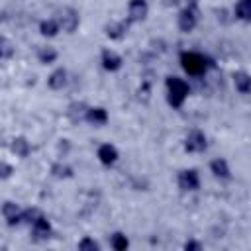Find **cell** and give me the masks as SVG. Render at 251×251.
<instances>
[{
    "mask_svg": "<svg viewBox=\"0 0 251 251\" xmlns=\"http://www.w3.org/2000/svg\"><path fill=\"white\" fill-rule=\"evenodd\" d=\"M180 67L184 69L186 75H190V76H200V75H204L208 69H212L214 63H212L210 57H206V55H202V53L184 51V53H180Z\"/></svg>",
    "mask_w": 251,
    "mask_h": 251,
    "instance_id": "obj_1",
    "label": "cell"
},
{
    "mask_svg": "<svg viewBox=\"0 0 251 251\" xmlns=\"http://www.w3.org/2000/svg\"><path fill=\"white\" fill-rule=\"evenodd\" d=\"M188 96V84L178 76H167V100L173 108H180Z\"/></svg>",
    "mask_w": 251,
    "mask_h": 251,
    "instance_id": "obj_2",
    "label": "cell"
},
{
    "mask_svg": "<svg viewBox=\"0 0 251 251\" xmlns=\"http://www.w3.org/2000/svg\"><path fill=\"white\" fill-rule=\"evenodd\" d=\"M55 20H57L59 27H61L63 31H67V33H75L76 27H78V24H80V16H78V12H76L75 8H71V6H63V8H59Z\"/></svg>",
    "mask_w": 251,
    "mask_h": 251,
    "instance_id": "obj_3",
    "label": "cell"
},
{
    "mask_svg": "<svg viewBox=\"0 0 251 251\" xmlns=\"http://www.w3.org/2000/svg\"><path fill=\"white\" fill-rule=\"evenodd\" d=\"M176 24H178V29H180V31L190 33V31L196 27V24H198V10H196V6H184V8L178 12Z\"/></svg>",
    "mask_w": 251,
    "mask_h": 251,
    "instance_id": "obj_4",
    "label": "cell"
},
{
    "mask_svg": "<svg viewBox=\"0 0 251 251\" xmlns=\"http://www.w3.org/2000/svg\"><path fill=\"white\" fill-rule=\"evenodd\" d=\"M176 182H178V188L184 190V192H192V190H198L200 186V176L194 169H184L178 173L176 176Z\"/></svg>",
    "mask_w": 251,
    "mask_h": 251,
    "instance_id": "obj_5",
    "label": "cell"
},
{
    "mask_svg": "<svg viewBox=\"0 0 251 251\" xmlns=\"http://www.w3.org/2000/svg\"><path fill=\"white\" fill-rule=\"evenodd\" d=\"M206 147H208V141H206V135L200 129L188 131V135L184 139V149L188 153H202Z\"/></svg>",
    "mask_w": 251,
    "mask_h": 251,
    "instance_id": "obj_6",
    "label": "cell"
},
{
    "mask_svg": "<svg viewBox=\"0 0 251 251\" xmlns=\"http://www.w3.org/2000/svg\"><path fill=\"white\" fill-rule=\"evenodd\" d=\"M149 14L147 0H129L127 4V20L129 22H143Z\"/></svg>",
    "mask_w": 251,
    "mask_h": 251,
    "instance_id": "obj_7",
    "label": "cell"
},
{
    "mask_svg": "<svg viewBox=\"0 0 251 251\" xmlns=\"http://www.w3.org/2000/svg\"><path fill=\"white\" fill-rule=\"evenodd\" d=\"M31 235H33L35 241H47L53 235V227H51V224L45 216H41L39 220H35L31 224Z\"/></svg>",
    "mask_w": 251,
    "mask_h": 251,
    "instance_id": "obj_8",
    "label": "cell"
},
{
    "mask_svg": "<svg viewBox=\"0 0 251 251\" xmlns=\"http://www.w3.org/2000/svg\"><path fill=\"white\" fill-rule=\"evenodd\" d=\"M2 216H4V220H6V224L12 227V226H18L20 222H22V210H20V206L16 204V202H12V200H8V202H4V206H2Z\"/></svg>",
    "mask_w": 251,
    "mask_h": 251,
    "instance_id": "obj_9",
    "label": "cell"
},
{
    "mask_svg": "<svg viewBox=\"0 0 251 251\" xmlns=\"http://www.w3.org/2000/svg\"><path fill=\"white\" fill-rule=\"evenodd\" d=\"M129 24H131L129 20H118V22H110V24H106L104 31H106V35H108L110 39H122V37L127 33Z\"/></svg>",
    "mask_w": 251,
    "mask_h": 251,
    "instance_id": "obj_10",
    "label": "cell"
},
{
    "mask_svg": "<svg viewBox=\"0 0 251 251\" xmlns=\"http://www.w3.org/2000/svg\"><path fill=\"white\" fill-rule=\"evenodd\" d=\"M96 155H98V161L102 165H106V167H110V165H114L118 161V149L114 145H110V143H102L98 147Z\"/></svg>",
    "mask_w": 251,
    "mask_h": 251,
    "instance_id": "obj_11",
    "label": "cell"
},
{
    "mask_svg": "<svg viewBox=\"0 0 251 251\" xmlns=\"http://www.w3.org/2000/svg\"><path fill=\"white\" fill-rule=\"evenodd\" d=\"M86 110H88V106L84 104V102H71L69 104V108H67V116H69V120L73 122V124H80V122H84V118H86Z\"/></svg>",
    "mask_w": 251,
    "mask_h": 251,
    "instance_id": "obj_12",
    "label": "cell"
},
{
    "mask_svg": "<svg viewBox=\"0 0 251 251\" xmlns=\"http://www.w3.org/2000/svg\"><path fill=\"white\" fill-rule=\"evenodd\" d=\"M100 63H102V67H104L106 71L114 73V71H118V69L122 67V57H120L118 53L110 51V49H104V51H102V57H100Z\"/></svg>",
    "mask_w": 251,
    "mask_h": 251,
    "instance_id": "obj_13",
    "label": "cell"
},
{
    "mask_svg": "<svg viewBox=\"0 0 251 251\" xmlns=\"http://www.w3.org/2000/svg\"><path fill=\"white\" fill-rule=\"evenodd\" d=\"M10 151L16 155V157H20V159H25L29 153H31V145H29V141L25 139V137H14L12 139V143H10Z\"/></svg>",
    "mask_w": 251,
    "mask_h": 251,
    "instance_id": "obj_14",
    "label": "cell"
},
{
    "mask_svg": "<svg viewBox=\"0 0 251 251\" xmlns=\"http://www.w3.org/2000/svg\"><path fill=\"white\" fill-rule=\"evenodd\" d=\"M47 86L51 88V90H63L65 86H67V71L61 67V69H55L51 75H49V78H47Z\"/></svg>",
    "mask_w": 251,
    "mask_h": 251,
    "instance_id": "obj_15",
    "label": "cell"
},
{
    "mask_svg": "<svg viewBox=\"0 0 251 251\" xmlns=\"http://www.w3.org/2000/svg\"><path fill=\"white\" fill-rule=\"evenodd\" d=\"M84 120H86L88 124L100 127V126H104V124L108 122V112H106L104 108H100V106H96V108H88Z\"/></svg>",
    "mask_w": 251,
    "mask_h": 251,
    "instance_id": "obj_16",
    "label": "cell"
},
{
    "mask_svg": "<svg viewBox=\"0 0 251 251\" xmlns=\"http://www.w3.org/2000/svg\"><path fill=\"white\" fill-rule=\"evenodd\" d=\"M233 84H235V90L239 94H249V90H251V78L245 71H237L233 75Z\"/></svg>",
    "mask_w": 251,
    "mask_h": 251,
    "instance_id": "obj_17",
    "label": "cell"
},
{
    "mask_svg": "<svg viewBox=\"0 0 251 251\" xmlns=\"http://www.w3.org/2000/svg\"><path fill=\"white\" fill-rule=\"evenodd\" d=\"M210 171H212L214 176H218V178H229V176H231V171H229L227 161H226V159H220V157L210 163Z\"/></svg>",
    "mask_w": 251,
    "mask_h": 251,
    "instance_id": "obj_18",
    "label": "cell"
},
{
    "mask_svg": "<svg viewBox=\"0 0 251 251\" xmlns=\"http://www.w3.org/2000/svg\"><path fill=\"white\" fill-rule=\"evenodd\" d=\"M51 175L55 178H71L73 176V167L63 163V161H57V163L51 165Z\"/></svg>",
    "mask_w": 251,
    "mask_h": 251,
    "instance_id": "obj_19",
    "label": "cell"
},
{
    "mask_svg": "<svg viewBox=\"0 0 251 251\" xmlns=\"http://www.w3.org/2000/svg\"><path fill=\"white\" fill-rule=\"evenodd\" d=\"M233 16L241 22H247L251 18V2L249 0H237V4L233 8Z\"/></svg>",
    "mask_w": 251,
    "mask_h": 251,
    "instance_id": "obj_20",
    "label": "cell"
},
{
    "mask_svg": "<svg viewBox=\"0 0 251 251\" xmlns=\"http://www.w3.org/2000/svg\"><path fill=\"white\" fill-rule=\"evenodd\" d=\"M39 31H41V35H45V37H55V35L61 31V27H59L57 20H43V22L39 24Z\"/></svg>",
    "mask_w": 251,
    "mask_h": 251,
    "instance_id": "obj_21",
    "label": "cell"
},
{
    "mask_svg": "<svg viewBox=\"0 0 251 251\" xmlns=\"http://www.w3.org/2000/svg\"><path fill=\"white\" fill-rule=\"evenodd\" d=\"M57 57H59V53L53 49V47H41L39 51H37V59H39V63H43V65H51V63H55L57 61Z\"/></svg>",
    "mask_w": 251,
    "mask_h": 251,
    "instance_id": "obj_22",
    "label": "cell"
},
{
    "mask_svg": "<svg viewBox=\"0 0 251 251\" xmlns=\"http://www.w3.org/2000/svg\"><path fill=\"white\" fill-rule=\"evenodd\" d=\"M110 245H112L116 251H126V249L129 247V241H127V237H126L122 231H116V233L112 235V239H110Z\"/></svg>",
    "mask_w": 251,
    "mask_h": 251,
    "instance_id": "obj_23",
    "label": "cell"
},
{
    "mask_svg": "<svg viewBox=\"0 0 251 251\" xmlns=\"http://www.w3.org/2000/svg\"><path fill=\"white\" fill-rule=\"evenodd\" d=\"M12 55H14V43L6 35H0V59H10Z\"/></svg>",
    "mask_w": 251,
    "mask_h": 251,
    "instance_id": "obj_24",
    "label": "cell"
},
{
    "mask_svg": "<svg viewBox=\"0 0 251 251\" xmlns=\"http://www.w3.org/2000/svg\"><path fill=\"white\" fill-rule=\"evenodd\" d=\"M43 216V212L39 210V208H25V210H22V222H25V224H33L35 220H39Z\"/></svg>",
    "mask_w": 251,
    "mask_h": 251,
    "instance_id": "obj_25",
    "label": "cell"
},
{
    "mask_svg": "<svg viewBox=\"0 0 251 251\" xmlns=\"http://www.w3.org/2000/svg\"><path fill=\"white\" fill-rule=\"evenodd\" d=\"M78 249H82V251H100V243L98 241H94L92 237H82L80 241H78V245H76Z\"/></svg>",
    "mask_w": 251,
    "mask_h": 251,
    "instance_id": "obj_26",
    "label": "cell"
},
{
    "mask_svg": "<svg viewBox=\"0 0 251 251\" xmlns=\"http://www.w3.org/2000/svg\"><path fill=\"white\" fill-rule=\"evenodd\" d=\"M12 173H14V167H12L10 163H6V161H0V180L10 178Z\"/></svg>",
    "mask_w": 251,
    "mask_h": 251,
    "instance_id": "obj_27",
    "label": "cell"
},
{
    "mask_svg": "<svg viewBox=\"0 0 251 251\" xmlns=\"http://www.w3.org/2000/svg\"><path fill=\"white\" fill-rule=\"evenodd\" d=\"M57 151H59L61 157H67V153L71 151V143H69V139H61L59 145H57Z\"/></svg>",
    "mask_w": 251,
    "mask_h": 251,
    "instance_id": "obj_28",
    "label": "cell"
},
{
    "mask_svg": "<svg viewBox=\"0 0 251 251\" xmlns=\"http://www.w3.org/2000/svg\"><path fill=\"white\" fill-rule=\"evenodd\" d=\"M184 249L200 251V249H202V243H200V241H194V239H188V241H184Z\"/></svg>",
    "mask_w": 251,
    "mask_h": 251,
    "instance_id": "obj_29",
    "label": "cell"
},
{
    "mask_svg": "<svg viewBox=\"0 0 251 251\" xmlns=\"http://www.w3.org/2000/svg\"><path fill=\"white\" fill-rule=\"evenodd\" d=\"M163 4H165V6H175V4H178V0H165Z\"/></svg>",
    "mask_w": 251,
    "mask_h": 251,
    "instance_id": "obj_30",
    "label": "cell"
},
{
    "mask_svg": "<svg viewBox=\"0 0 251 251\" xmlns=\"http://www.w3.org/2000/svg\"><path fill=\"white\" fill-rule=\"evenodd\" d=\"M184 2H186V6H196L198 0H184Z\"/></svg>",
    "mask_w": 251,
    "mask_h": 251,
    "instance_id": "obj_31",
    "label": "cell"
}]
</instances>
